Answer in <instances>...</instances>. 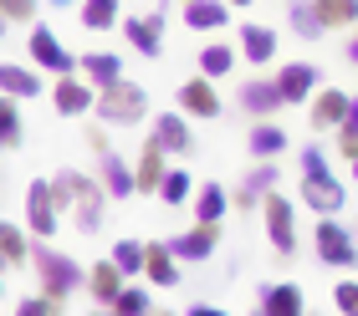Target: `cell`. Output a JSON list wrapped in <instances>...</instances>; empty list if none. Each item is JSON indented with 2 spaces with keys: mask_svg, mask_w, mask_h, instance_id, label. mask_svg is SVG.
<instances>
[{
  "mask_svg": "<svg viewBox=\"0 0 358 316\" xmlns=\"http://www.w3.org/2000/svg\"><path fill=\"white\" fill-rule=\"evenodd\" d=\"M52 199H57V209H72V220H77L83 235H97V230H103V204H108L103 179H83L77 169H62L52 179Z\"/></svg>",
  "mask_w": 358,
  "mask_h": 316,
  "instance_id": "obj_1",
  "label": "cell"
},
{
  "mask_svg": "<svg viewBox=\"0 0 358 316\" xmlns=\"http://www.w3.org/2000/svg\"><path fill=\"white\" fill-rule=\"evenodd\" d=\"M343 199H348V189L338 184V174L328 169L322 148H317V143H307V148H302V204H307V209H317L322 220H328V214L343 209Z\"/></svg>",
  "mask_w": 358,
  "mask_h": 316,
  "instance_id": "obj_2",
  "label": "cell"
},
{
  "mask_svg": "<svg viewBox=\"0 0 358 316\" xmlns=\"http://www.w3.org/2000/svg\"><path fill=\"white\" fill-rule=\"evenodd\" d=\"M31 265H36V280H41V296H46V301H67L72 291L87 286V271H83L72 255L52 250V245H36V250H31Z\"/></svg>",
  "mask_w": 358,
  "mask_h": 316,
  "instance_id": "obj_3",
  "label": "cell"
},
{
  "mask_svg": "<svg viewBox=\"0 0 358 316\" xmlns=\"http://www.w3.org/2000/svg\"><path fill=\"white\" fill-rule=\"evenodd\" d=\"M92 112L103 123H138V118H149V92H143L138 82H113V87L97 92Z\"/></svg>",
  "mask_w": 358,
  "mask_h": 316,
  "instance_id": "obj_4",
  "label": "cell"
},
{
  "mask_svg": "<svg viewBox=\"0 0 358 316\" xmlns=\"http://www.w3.org/2000/svg\"><path fill=\"white\" fill-rule=\"evenodd\" d=\"M313 245H317V260H322V265H338V271L358 265V240H353L348 225H338V214H328V220L317 225Z\"/></svg>",
  "mask_w": 358,
  "mask_h": 316,
  "instance_id": "obj_5",
  "label": "cell"
},
{
  "mask_svg": "<svg viewBox=\"0 0 358 316\" xmlns=\"http://www.w3.org/2000/svg\"><path fill=\"white\" fill-rule=\"evenodd\" d=\"M26 46H31V61L46 66L52 77H72L77 66H83V57H72L67 46L57 41V31H52V26H31V41H26Z\"/></svg>",
  "mask_w": 358,
  "mask_h": 316,
  "instance_id": "obj_6",
  "label": "cell"
},
{
  "mask_svg": "<svg viewBox=\"0 0 358 316\" xmlns=\"http://www.w3.org/2000/svg\"><path fill=\"white\" fill-rule=\"evenodd\" d=\"M262 209H266L271 250H276V255H297V214H292V199L266 194V199H262Z\"/></svg>",
  "mask_w": 358,
  "mask_h": 316,
  "instance_id": "obj_7",
  "label": "cell"
},
{
  "mask_svg": "<svg viewBox=\"0 0 358 316\" xmlns=\"http://www.w3.org/2000/svg\"><path fill=\"white\" fill-rule=\"evenodd\" d=\"M52 103L62 118H87V112L97 107V87L83 77V72H72V77H57V92H52Z\"/></svg>",
  "mask_w": 358,
  "mask_h": 316,
  "instance_id": "obj_8",
  "label": "cell"
},
{
  "mask_svg": "<svg viewBox=\"0 0 358 316\" xmlns=\"http://www.w3.org/2000/svg\"><path fill=\"white\" fill-rule=\"evenodd\" d=\"M57 199H52V184H46V179H36V184L26 189V225L36 230L41 240H52L57 235Z\"/></svg>",
  "mask_w": 358,
  "mask_h": 316,
  "instance_id": "obj_9",
  "label": "cell"
},
{
  "mask_svg": "<svg viewBox=\"0 0 358 316\" xmlns=\"http://www.w3.org/2000/svg\"><path fill=\"white\" fill-rule=\"evenodd\" d=\"M174 103H179V112H185V118H220V97H215V87H210V77L179 82Z\"/></svg>",
  "mask_w": 358,
  "mask_h": 316,
  "instance_id": "obj_10",
  "label": "cell"
},
{
  "mask_svg": "<svg viewBox=\"0 0 358 316\" xmlns=\"http://www.w3.org/2000/svg\"><path fill=\"white\" fill-rule=\"evenodd\" d=\"M215 245H220V225H200V220H194V230H185V235H169L174 260H210Z\"/></svg>",
  "mask_w": 358,
  "mask_h": 316,
  "instance_id": "obj_11",
  "label": "cell"
},
{
  "mask_svg": "<svg viewBox=\"0 0 358 316\" xmlns=\"http://www.w3.org/2000/svg\"><path fill=\"white\" fill-rule=\"evenodd\" d=\"M256 316H307V296L292 280H276V286H262V301H256Z\"/></svg>",
  "mask_w": 358,
  "mask_h": 316,
  "instance_id": "obj_12",
  "label": "cell"
},
{
  "mask_svg": "<svg viewBox=\"0 0 358 316\" xmlns=\"http://www.w3.org/2000/svg\"><path fill=\"white\" fill-rule=\"evenodd\" d=\"M241 107L251 112V118H271V112H282V87H276V77H251L241 82Z\"/></svg>",
  "mask_w": 358,
  "mask_h": 316,
  "instance_id": "obj_13",
  "label": "cell"
},
{
  "mask_svg": "<svg viewBox=\"0 0 358 316\" xmlns=\"http://www.w3.org/2000/svg\"><path fill=\"white\" fill-rule=\"evenodd\" d=\"M276 87H282V103H307V97L317 92V66L313 61H287L282 72H276Z\"/></svg>",
  "mask_w": 358,
  "mask_h": 316,
  "instance_id": "obj_14",
  "label": "cell"
},
{
  "mask_svg": "<svg viewBox=\"0 0 358 316\" xmlns=\"http://www.w3.org/2000/svg\"><path fill=\"white\" fill-rule=\"evenodd\" d=\"M123 36H128L134 52L159 57V52H164V15H128V21H123Z\"/></svg>",
  "mask_w": 358,
  "mask_h": 316,
  "instance_id": "obj_15",
  "label": "cell"
},
{
  "mask_svg": "<svg viewBox=\"0 0 358 316\" xmlns=\"http://www.w3.org/2000/svg\"><path fill=\"white\" fill-rule=\"evenodd\" d=\"M348 103H353V97L343 87H322L313 97V107H307V123H313L317 133H328V128H338V123L348 118Z\"/></svg>",
  "mask_w": 358,
  "mask_h": 316,
  "instance_id": "obj_16",
  "label": "cell"
},
{
  "mask_svg": "<svg viewBox=\"0 0 358 316\" xmlns=\"http://www.w3.org/2000/svg\"><path fill=\"white\" fill-rule=\"evenodd\" d=\"M103 189H108V199H134L138 194V179H134V163H128L123 153H103Z\"/></svg>",
  "mask_w": 358,
  "mask_h": 316,
  "instance_id": "obj_17",
  "label": "cell"
},
{
  "mask_svg": "<svg viewBox=\"0 0 358 316\" xmlns=\"http://www.w3.org/2000/svg\"><path fill=\"white\" fill-rule=\"evenodd\" d=\"M154 143L164 148V153H189L194 138H189L185 112H159V118H154Z\"/></svg>",
  "mask_w": 358,
  "mask_h": 316,
  "instance_id": "obj_18",
  "label": "cell"
},
{
  "mask_svg": "<svg viewBox=\"0 0 358 316\" xmlns=\"http://www.w3.org/2000/svg\"><path fill=\"white\" fill-rule=\"evenodd\" d=\"M123 280H128V276L118 271V265L103 260V265H92V271H87V296H92L97 306H113V301L123 296Z\"/></svg>",
  "mask_w": 358,
  "mask_h": 316,
  "instance_id": "obj_19",
  "label": "cell"
},
{
  "mask_svg": "<svg viewBox=\"0 0 358 316\" xmlns=\"http://www.w3.org/2000/svg\"><path fill=\"white\" fill-rule=\"evenodd\" d=\"M143 276H149L154 286H179V265H174L169 240H149V250H143Z\"/></svg>",
  "mask_w": 358,
  "mask_h": 316,
  "instance_id": "obj_20",
  "label": "cell"
},
{
  "mask_svg": "<svg viewBox=\"0 0 358 316\" xmlns=\"http://www.w3.org/2000/svg\"><path fill=\"white\" fill-rule=\"evenodd\" d=\"M0 92L26 103V97H41V77L31 66H15V61H0Z\"/></svg>",
  "mask_w": 358,
  "mask_h": 316,
  "instance_id": "obj_21",
  "label": "cell"
},
{
  "mask_svg": "<svg viewBox=\"0 0 358 316\" xmlns=\"http://www.w3.org/2000/svg\"><path fill=\"white\" fill-rule=\"evenodd\" d=\"M77 72H83V77L92 82V87L103 92V87H113V82H123V61L113 57V52H87V57H83V66H77Z\"/></svg>",
  "mask_w": 358,
  "mask_h": 316,
  "instance_id": "obj_22",
  "label": "cell"
},
{
  "mask_svg": "<svg viewBox=\"0 0 358 316\" xmlns=\"http://www.w3.org/2000/svg\"><path fill=\"white\" fill-rule=\"evenodd\" d=\"M164 174H169V169H164V148H159V143L149 138V143L138 148L134 179H138V189H154V194H159V184H164Z\"/></svg>",
  "mask_w": 358,
  "mask_h": 316,
  "instance_id": "obj_23",
  "label": "cell"
},
{
  "mask_svg": "<svg viewBox=\"0 0 358 316\" xmlns=\"http://www.w3.org/2000/svg\"><path fill=\"white\" fill-rule=\"evenodd\" d=\"M225 209H231V194L220 184H194V220L200 225H220Z\"/></svg>",
  "mask_w": 358,
  "mask_h": 316,
  "instance_id": "obj_24",
  "label": "cell"
},
{
  "mask_svg": "<svg viewBox=\"0 0 358 316\" xmlns=\"http://www.w3.org/2000/svg\"><path fill=\"white\" fill-rule=\"evenodd\" d=\"M225 21H231V6H225V0H189L185 6V26L189 31H220Z\"/></svg>",
  "mask_w": 358,
  "mask_h": 316,
  "instance_id": "obj_25",
  "label": "cell"
},
{
  "mask_svg": "<svg viewBox=\"0 0 358 316\" xmlns=\"http://www.w3.org/2000/svg\"><path fill=\"white\" fill-rule=\"evenodd\" d=\"M241 52H246V61H256V66L271 61V57H276V31L246 21V26H241Z\"/></svg>",
  "mask_w": 358,
  "mask_h": 316,
  "instance_id": "obj_26",
  "label": "cell"
},
{
  "mask_svg": "<svg viewBox=\"0 0 358 316\" xmlns=\"http://www.w3.org/2000/svg\"><path fill=\"white\" fill-rule=\"evenodd\" d=\"M271 184H276V163H262V169H251V179H246V184H241V189L231 194V204H236V209L262 204V199L271 194Z\"/></svg>",
  "mask_w": 358,
  "mask_h": 316,
  "instance_id": "obj_27",
  "label": "cell"
},
{
  "mask_svg": "<svg viewBox=\"0 0 358 316\" xmlns=\"http://www.w3.org/2000/svg\"><path fill=\"white\" fill-rule=\"evenodd\" d=\"M287 143H292V138H287V133L276 128V123H256V128H251V138H246V148H251V158H262V163H271V158L282 153Z\"/></svg>",
  "mask_w": 358,
  "mask_h": 316,
  "instance_id": "obj_28",
  "label": "cell"
},
{
  "mask_svg": "<svg viewBox=\"0 0 358 316\" xmlns=\"http://www.w3.org/2000/svg\"><path fill=\"white\" fill-rule=\"evenodd\" d=\"M287 21H292V31H297L302 41H322V36H328V26L317 21V6H313V0H292V6H287Z\"/></svg>",
  "mask_w": 358,
  "mask_h": 316,
  "instance_id": "obj_29",
  "label": "cell"
},
{
  "mask_svg": "<svg viewBox=\"0 0 358 316\" xmlns=\"http://www.w3.org/2000/svg\"><path fill=\"white\" fill-rule=\"evenodd\" d=\"M317 6V21L328 31H343V26H358V0H313Z\"/></svg>",
  "mask_w": 358,
  "mask_h": 316,
  "instance_id": "obj_30",
  "label": "cell"
},
{
  "mask_svg": "<svg viewBox=\"0 0 358 316\" xmlns=\"http://www.w3.org/2000/svg\"><path fill=\"white\" fill-rule=\"evenodd\" d=\"M194 61H200V77H210V82H215V77H225V72L236 66V52H231L225 41H210V46H205V52L194 57Z\"/></svg>",
  "mask_w": 358,
  "mask_h": 316,
  "instance_id": "obj_31",
  "label": "cell"
},
{
  "mask_svg": "<svg viewBox=\"0 0 358 316\" xmlns=\"http://www.w3.org/2000/svg\"><path fill=\"white\" fill-rule=\"evenodd\" d=\"M123 15H118V0H83V26L87 31H113Z\"/></svg>",
  "mask_w": 358,
  "mask_h": 316,
  "instance_id": "obj_32",
  "label": "cell"
},
{
  "mask_svg": "<svg viewBox=\"0 0 358 316\" xmlns=\"http://www.w3.org/2000/svg\"><path fill=\"white\" fill-rule=\"evenodd\" d=\"M0 255H6L10 265H26V260H31V245H26V235H21V225L0 220Z\"/></svg>",
  "mask_w": 358,
  "mask_h": 316,
  "instance_id": "obj_33",
  "label": "cell"
},
{
  "mask_svg": "<svg viewBox=\"0 0 358 316\" xmlns=\"http://www.w3.org/2000/svg\"><path fill=\"white\" fill-rule=\"evenodd\" d=\"M15 143H21V107H15V97L0 92V153Z\"/></svg>",
  "mask_w": 358,
  "mask_h": 316,
  "instance_id": "obj_34",
  "label": "cell"
},
{
  "mask_svg": "<svg viewBox=\"0 0 358 316\" xmlns=\"http://www.w3.org/2000/svg\"><path fill=\"white\" fill-rule=\"evenodd\" d=\"M189 194H194V179H189L185 169H169V174H164V184H159V199H164V204L174 209V204H185Z\"/></svg>",
  "mask_w": 358,
  "mask_h": 316,
  "instance_id": "obj_35",
  "label": "cell"
},
{
  "mask_svg": "<svg viewBox=\"0 0 358 316\" xmlns=\"http://www.w3.org/2000/svg\"><path fill=\"white\" fill-rule=\"evenodd\" d=\"M143 250H149L143 240H118L113 245V265H118L123 276H138L143 271Z\"/></svg>",
  "mask_w": 358,
  "mask_h": 316,
  "instance_id": "obj_36",
  "label": "cell"
},
{
  "mask_svg": "<svg viewBox=\"0 0 358 316\" xmlns=\"http://www.w3.org/2000/svg\"><path fill=\"white\" fill-rule=\"evenodd\" d=\"M113 311H118V316H149L154 311L149 306V291H143V286H123V296L113 301Z\"/></svg>",
  "mask_w": 358,
  "mask_h": 316,
  "instance_id": "obj_37",
  "label": "cell"
},
{
  "mask_svg": "<svg viewBox=\"0 0 358 316\" xmlns=\"http://www.w3.org/2000/svg\"><path fill=\"white\" fill-rule=\"evenodd\" d=\"M333 133H338V148H343V153L353 158V153H358V97H353V103H348V118H343V123H338Z\"/></svg>",
  "mask_w": 358,
  "mask_h": 316,
  "instance_id": "obj_38",
  "label": "cell"
},
{
  "mask_svg": "<svg viewBox=\"0 0 358 316\" xmlns=\"http://www.w3.org/2000/svg\"><path fill=\"white\" fill-rule=\"evenodd\" d=\"M333 306L343 316H358V280H338L333 286Z\"/></svg>",
  "mask_w": 358,
  "mask_h": 316,
  "instance_id": "obj_39",
  "label": "cell"
},
{
  "mask_svg": "<svg viewBox=\"0 0 358 316\" xmlns=\"http://www.w3.org/2000/svg\"><path fill=\"white\" fill-rule=\"evenodd\" d=\"M15 316H62V301H46V296H26Z\"/></svg>",
  "mask_w": 358,
  "mask_h": 316,
  "instance_id": "obj_40",
  "label": "cell"
},
{
  "mask_svg": "<svg viewBox=\"0 0 358 316\" xmlns=\"http://www.w3.org/2000/svg\"><path fill=\"white\" fill-rule=\"evenodd\" d=\"M0 10H6V21H31V15H36V0H0Z\"/></svg>",
  "mask_w": 358,
  "mask_h": 316,
  "instance_id": "obj_41",
  "label": "cell"
},
{
  "mask_svg": "<svg viewBox=\"0 0 358 316\" xmlns=\"http://www.w3.org/2000/svg\"><path fill=\"white\" fill-rule=\"evenodd\" d=\"M87 143H92V153H97V158H103V153H108V148H113L103 128H92V133H87Z\"/></svg>",
  "mask_w": 358,
  "mask_h": 316,
  "instance_id": "obj_42",
  "label": "cell"
},
{
  "mask_svg": "<svg viewBox=\"0 0 358 316\" xmlns=\"http://www.w3.org/2000/svg\"><path fill=\"white\" fill-rule=\"evenodd\" d=\"M189 316H225L220 306H189Z\"/></svg>",
  "mask_w": 358,
  "mask_h": 316,
  "instance_id": "obj_43",
  "label": "cell"
},
{
  "mask_svg": "<svg viewBox=\"0 0 358 316\" xmlns=\"http://www.w3.org/2000/svg\"><path fill=\"white\" fill-rule=\"evenodd\" d=\"M348 61L358 66V31H353V41H348Z\"/></svg>",
  "mask_w": 358,
  "mask_h": 316,
  "instance_id": "obj_44",
  "label": "cell"
},
{
  "mask_svg": "<svg viewBox=\"0 0 358 316\" xmlns=\"http://www.w3.org/2000/svg\"><path fill=\"white\" fill-rule=\"evenodd\" d=\"M46 6H52V10H67V6H77V0H46Z\"/></svg>",
  "mask_w": 358,
  "mask_h": 316,
  "instance_id": "obj_45",
  "label": "cell"
},
{
  "mask_svg": "<svg viewBox=\"0 0 358 316\" xmlns=\"http://www.w3.org/2000/svg\"><path fill=\"white\" fill-rule=\"evenodd\" d=\"M6 31H10V21H6V10H0V41H6Z\"/></svg>",
  "mask_w": 358,
  "mask_h": 316,
  "instance_id": "obj_46",
  "label": "cell"
},
{
  "mask_svg": "<svg viewBox=\"0 0 358 316\" xmlns=\"http://www.w3.org/2000/svg\"><path fill=\"white\" fill-rule=\"evenodd\" d=\"M149 316H174V311H164V306H154V311H149Z\"/></svg>",
  "mask_w": 358,
  "mask_h": 316,
  "instance_id": "obj_47",
  "label": "cell"
},
{
  "mask_svg": "<svg viewBox=\"0 0 358 316\" xmlns=\"http://www.w3.org/2000/svg\"><path fill=\"white\" fill-rule=\"evenodd\" d=\"M87 316H118V311H113V306H108V311H87Z\"/></svg>",
  "mask_w": 358,
  "mask_h": 316,
  "instance_id": "obj_48",
  "label": "cell"
},
{
  "mask_svg": "<svg viewBox=\"0 0 358 316\" xmlns=\"http://www.w3.org/2000/svg\"><path fill=\"white\" fill-rule=\"evenodd\" d=\"M353 179H358V153H353Z\"/></svg>",
  "mask_w": 358,
  "mask_h": 316,
  "instance_id": "obj_49",
  "label": "cell"
},
{
  "mask_svg": "<svg viewBox=\"0 0 358 316\" xmlns=\"http://www.w3.org/2000/svg\"><path fill=\"white\" fill-rule=\"evenodd\" d=\"M231 6H251V0H231Z\"/></svg>",
  "mask_w": 358,
  "mask_h": 316,
  "instance_id": "obj_50",
  "label": "cell"
},
{
  "mask_svg": "<svg viewBox=\"0 0 358 316\" xmlns=\"http://www.w3.org/2000/svg\"><path fill=\"white\" fill-rule=\"evenodd\" d=\"M6 265H10V260H6V255H0V271H6Z\"/></svg>",
  "mask_w": 358,
  "mask_h": 316,
  "instance_id": "obj_51",
  "label": "cell"
},
{
  "mask_svg": "<svg viewBox=\"0 0 358 316\" xmlns=\"http://www.w3.org/2000/svg\"><path fill=\"white\" fill-rule=\"evenodd\" d=\"M0 291H6V286H0Z\"/></svg>",
  "mask_w": 358,
  "mask_h": 316,
  "instance_id": "obj_52",
  "label": "cell"
},
{
  "mask_svg": "<svg viewBox=\"0 0 358 316\" xmlns=\"http://www.w3.org/2000/svg\"><path fill=\"white\" fill-rule=\"evenodd\" d=\"M185 6H189V0H185Z\"/></svg>",
  "mask_w": 358,
  "mask_h": 316,
  "instance_id": "obj_53",
  "label": "cell"
}]
</instances>
